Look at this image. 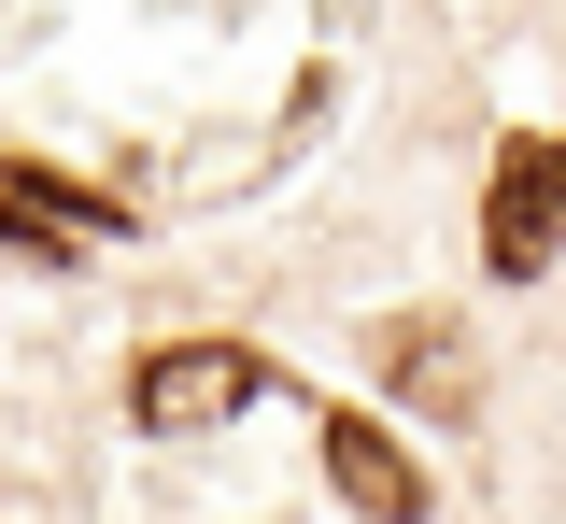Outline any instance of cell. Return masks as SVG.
I'll return each mask as SVG.
<instances>
[{
    "instance_id": "obj_1",
    "label": "cell",
    "mask_w": 566,
    "mask_h": 524,
    "mask_svg": "<svg viewBox=\"0 0 566 524\" xmlns=\"http://www.w3.org/2000/svg\"><path fill=\"white\" fill-rule=\"evenodd\" d=\"M553 255H566V128H510L482 170V270L538 284Z\"/></svg>"
},
{
    "instance_id": "obj_2",
    "label": "cell",
    "mask_w": 566,
    "mask_h": 524,
    "mask_svg": "<svg viewBox=\"0 0 566 524\" xmlns=\"http://www.w3.org/2000/svg\"><path fill=\"white\" fill-rule=\"evenodd\" d=\"M270 355L255 340H156L128 369V426H156V440H199V426H241L255 397H270Z\"/></svg>"
},
{
    "instance_id": "obj_3",
    "label": "cell",
    "mask_w": 566,
    "mask_h": 524,
    "mask_svg": "<svg viewBox=\"0 0 566 524\" xmlns=\"http://www.w3.org/2000/svg\"><path fill=\"white\" fill-rule=\"evenodd\" d=\"M0 241H57V255H85V241H128V199L71 185V170H43V156H0Z\"/></svg>"
},
{
    "instance_id": "obj_4",
    "label": "cell",
    "mask_w": 566,
    "mask_h": 524,
    "mask_svg": "<svg viewBox=\"0 0 566 524\" xmlns=\"http://www.w3.org/2000/svg\"><path fill=\"white\" fill-rule=\"evenodd\" d=\"M326 482H340L368 524H424V468L397 453V426H368V411H326Z\"/></svg>"
},
{
    "instance_id": "obj_5",
    "label": "cell",
    "mask_w": 566,
    "mask_h": 524,
    "mask_svg": "<svg viewBox=\"0 0 566 524\" xmlns=\"http://www.w3.org/2000/svg\"><path fill=\"white\" fill-rule=\"evenodd\" d=\"M382 369L411 382V397L439 411V426H468V397H482V382H468V340H453L439 312H397V326H382Z\"/></svg>"
}]
</instances>
